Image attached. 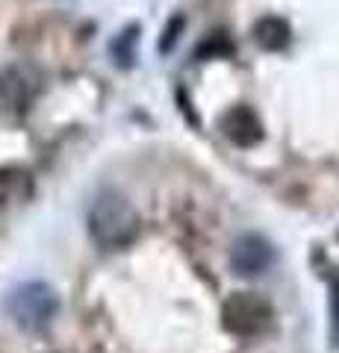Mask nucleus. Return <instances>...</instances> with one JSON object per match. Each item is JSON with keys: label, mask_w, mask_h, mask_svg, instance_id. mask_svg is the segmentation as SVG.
Here are the masks:
<instances>
[{"label": "nucleus", "mask_w": 339, "mask_h": 353, "mask_svg": "<svg viewBox=\"0 0 339 353\" xmlns=\"http://www.w3.org/2000/svg\"><path fill=\"white\" fill-rule=\"evenodd\" d=\"M89 236L97 248L122 250L139 236V212L122 192L104 189L89 206Z\"/></svg>", "instance_id": "obj_1"}, {"label": "nucleus", "mask_w": 339, "mask_h": 353, "mask_svg": "<svg viewBox=\"0 0 339 353\" xmlns=\"http://www.w3.org/2000/svg\"><path fill=\"white\" fill-rule=\"evenodd\" d=\"M6 312L12 315V321L21 330L41 333V330L50 327V321L59 312V294L41 280L21 283L18 289H12L6 297Z\"/></svg>", "instance_id": "obj_2"}, {"label": "nucleus", "mask_w": 339, "mask_h": 353, "mask_svg": "<svg viewBox=\"0 0 339 353\" xmlns=\"http://www.w3.org/2000/svg\"><path fill=\"white\" fill-rule=\"evenodd\" d=\"M222 324L239 339L260 336L271 324V303L254 292H236L222 306Z\"/></svg>", "instance_id": "obj_3"}, {"label": "nucleus", "mask_w": 339, "mask_h": 353, "mask_svg": "<svg viewBox=\"0 0 339 353\" xmlns=\"http://www.w3.org/2000/svg\"><path fill=\"white\" fill-rule=\"evenodd\" d=\"M39 94V77L24 65L0 68V109L9 115H24Z\"/></svg>", "instance_id": "obj_4"}, {"label": "nucleus", "mask_w": 339, "mask_h": 353, "mask_svg": "<svg viewBox=\"0 0 339 353\" xmlns=\"http://www.w3.org/2000/svg\"><path fill=\"white\" fill-rule=\"evenodd\" d=\"M218 130H222V136L231 141V145L242 148V150L257 148L262 141V136H266L257 109L248 106V103H236L231 109H224L222 118H218Z\"/></svg>", "instance_id": "obj_5"}, {"label": "nucleus", "mask_w": 339, "mask_h": 353, "mask_svg": "<svg viewBox=\"0 0 339 353\" xmlns=\"http://www.w3.org/2000/svg\"><path fill=\"white\" fill-rule=\"evenodd\" d=\"M275 262V248L257 233H245L231 248V268L239 277H260Z\"/></svg>", "instance_id": "obj_6"}, {"label": "nucleus", "mask_w": 339, "mask_h": 353, "mask_svg": "<svg viewBox=\"0 0 339 353\" xmlns=\"http://www.w3.org/2000/svg\"><path fill=\"white\" fill-rule=\"evenodd\" d=\"M254 41L260 44L262 50H269V53L287 50L289 41H292L289 21L280 18V15H262L257 24H254Z\"/></svg>", "instance_id": "obj_7"}, {"label": "nucleus", "mask_w": 339, "mask_h": 353, "mask_svg": "<svg viewBox=\"0 0 339 353\" xmlns=\"http://www.w3.org/2000/svg\"><path fill=\"white\" fill-rule=\"evenodd\" d=\"M139 32L142 27L139 24H127L118 36L109 41V57L115 59L118 68H133V62H136V48H139Z\"/></svg>", "instance_id": "obj_8"}, {"label": "nucleus", "mask_w": 339, "mask_h": 353, "mask_svg": "<svg viewBox=\"0 0 339 353\" xmlns=\"http://www.w3.org/2000/svg\"><path fill=\"white\" fill-rule=\"evenodd\" d=\"M233 41L227 36V30H213L206 39H201V44L195 48V59L206 62V59H227L233 57Z\"/></svg>", "instance_id": "obj_9"}, {"label": "nucleus", "mask_w": 339, "mask_h": 353, "mask_svg": "<svg viewBox=\"0 0 339 353\" xmlns=\"http://www.w3.org/2000/svg\"><path fill=\"white\" fill-rule=\"evenodd\" d=\"M183 30H186V15H183V12H174V15L168 18L166 30H162V36H159V44H157L159 53H171Z\"/></svg>", "instance_id": "obj_10"}, {"label": "nucleus", "mask_w": 339, "mask_h": 353, "mask_svg": "<svg viewBox=\"0 0 339 353\" xmlns=\"http://www.w3.org/2000/svg\"><path fill=\"white\" fill-rule=\"evenodd\" d=\"M331 318H333V341L339 345V274H331Z\"/></svg>", "instance_id": "obj_11"}]
</instances>
